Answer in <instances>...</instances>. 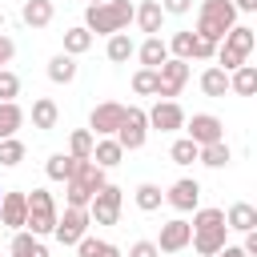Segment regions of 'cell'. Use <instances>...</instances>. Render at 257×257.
Listing matches in <instances>:
<instances>
[{
	"label": "cell",
	"instance_id": "6da1fadb",
	"mask_svg": "<svg viewBox=\"0 0 257 257\" xmlns=\"http://www.w3.org/2000/svg\"><path fill=\"white\" fill-rule=\"evenodd\" d=\"M193 249L201 253V257H217L229 241H225V233H229V225H225V209H197L193 213Z\"/></svg>",
	"mask_w": 257,
	"mask_h": 257
},
{
	"label": "cell",
	"instance_id": "7a4b0ae2",
	"mask_svg": "<svg viewBox=\"0 0 257 257\" xmlns=\"http://www.w3.org/2000/svg\"><path fill=\"white\" fill-rule=\"evenodd\" d=\"M137 16L133 0H108V4H88L84 8V28L92 36H116L128 28V20Z\"/></svg>",
	"mask_w": 257,
	"mask_h": 257
},
{
	"label": "cell",
	"instance_id": "3957f363",
	"mask_svg": "<svg viewBox=\"0 0 257 257\" xmlns=\"http://www.w3.org/2000/svg\"><path fill=\"white\" fill-rule=\"evenodd\" d=\"M233 24H237L233 0H205L201 12H197V36H205V40H213V44H221Z\"/></svg>",
	"mask_w": 257,
	"mask_h": 257
},
{
	"label": "cell",
	"instance_id": "277c9868",
	"mask_svg": "<svg viewBox=\"0 0 257 257\" xmlns=\"http://www.w3.org/2000/svg\"><path fill=\"white\" fill-rule=\"evenodd\" d=\"M257 48V32L253 28H245V24H233L229 28V36L221 40V48H217V68H225V72H237L245 60H249V52Z\"/></svg>",
	"mask_w": 257,
	"mask_h": 257
},
{
	"label": "cell",
	"instance_id": "5b68a950",
	"mask_svg": "<svg viewBox=\"0 0 257 257\" xmlns=\"http://www.w3.org/2000/svg\"><path fill=\"white\" fill-rule=\"evenodd\" d=\"M56 221H60V213H56V201H52V193L48 189H32L28 193V233L32 237H48V233H56Z\"/></svg>",
	"mask_w": 257,
	"mask_h": 257
},
{
	"label": "cell",
	"instance_id": "8992f818",
	"mask_svg": "<svg viewBox=\"0 0 257 257\" xmlns=\"http://www.w3.org/2000/svg\"><path fill=\"white\" fill-rule=\"evenodd\" d=\"M145 141H149V112L137 108V104H128L124 108V120L116 128V145L124 153H137V149H145Z\"/></svg>",
	"mask_w": 257,
	"mask_h": 257
},
{
	"label": "cell",
	"instance_id": "52a82bcc",
	"mask_svg": "<svg viewBox=\"0 0 257 257\" xmlns=\"http://www.w3.org/2000/svg\"><path fill=\"white\" fill-rule=\"evenodd\" d=\"M185 137H189L197 149L217 145V141H225V120L213 116V112H193V116L185 120Z\"/></svg>",
	"mask_w": 257,
	"mask_h": 257
},
{
	"label": "cell",
	"instance_id": "ba28073f",
	"mask_svg": "<svg viewBox=\"0 0 257 257\" xmlns=\"http://www.w3.org/2000/svg\"><path fill=\"white\" fill-rule=\"evenodd\" d=\"M88 225H92V217H88V209H72V205H64V213H60V221H56V241L60 245H80L84 237H88Z\"/></svg>",
	"mask_w": 257,
	"mask_h": 257
},
{
	"label": "cell",
	"instance_id": "9c48e42d",
	"mask_svg": "<svg viewBox=\"0 0 257 257\" xmlns=\"http://www.w3.org/2000/svg\"><path fill=\"white\" fill-rule=\"evenodd\" d=\"M157 76H161V84H157V96H161V100H173V96H181V88L189 84V60H177V56H169V60L157 68Z\"/></svg>",
	"mask_w": 257,
	"mask_h": 257
},
{
	"label": "cell",
	"instance_id": "30bf717a",
	"mask_svg": "<svg viewBox=\"0 0 257 257\" xmlns=\"http://www.w3.org/2000/svg\"><path fill=\"white\" fill-rule=\"evenodd\" d=\"M120 205H124L120 189H116V185H104V189L92 197V205H88L92 225H116V221H120Z\"/></svg>",
	"mask_w": 257,
	"mask_h": 257
},
{
	"label": "cell",
	"instance_id": "8fae6325",
	"mask_svg": "<svg viewBox=\"0 0 257 257\" xmlns=\"http://www.w3.org/2000/svg\"><path fill=\"white\" fill-rule=\"evenodd\" d=\"M120 120H124V104L104 100V104H96V108L88 112V133H92V137H116Z\"/></svg>",
	"mask_w": 257,
	"mask_h": 257
},
{
	"label": "cell",
	"instance_id": "7c38bea8",
	"mask_svg": "<svg viewBox=\"0 0 257 257\" xmlns=\"http://www.w3.org/2000/svg\"><path fill=\"white\" fill-rule=\"evenodd\" d=\"M0 225L4 229H24L28 225V193L20 189H4V201H0Z\"/></svg>",
	"mask_w": 257,
	"mask_h": 257
},
{
	"label": "cell",
	"instance_id": "4fadbf2b",
	"mask_svg": "<svg viewBox=\"0 0 257 257\" xmlns=\"http://www.w3.org/2000/svg\"><path fill=\"white\" fill-rule=\"evenodd\" d=\"M185 120L189 116L177 100H157L149 108V128H157V133H177V128H185Z\"/></svg>",
	"mask_w": 257,
	"mask_h": 257
},
{
	"label": "cell",
	"instance_id": "5bb4252c",
	"mask_svg": "<svg viewBox=\"0 0 257 257\" xmlns=\"http://www.w3.org/2000/svg\"><path fill=\"white\" fill-rule=\"evenodd\" d=\"M185 245H193V225L185 217H173L161 225V237H157V249L161 253H181Z\"/></svg>",
	"mask_w": 257,
	"mask_h": 257
},
{
	"label": "cell",
	"instance_id": "9a60e30c",
	"mask_svg": "<svg viewBox=\"0 0 257 257\" xmlns=\"http://www.w3.org/2000/svg\"><path fill=\"white\" fill-rule=\"evenodd\" d=\"M165 201H169L177 213H197V205H201V185H197L193 177H181V181L169 185Z\"/></svg>",
	"mask_w": 257,
	"mask_h": 257
},
{
	"label": "cell",
	"instance_id": "2e32d148",
	"mask_svg": "<svg viewBox=\"0 0 257 257\" xmlns=\"http://www.w3.org/2000/svg\"><path fill=\"white\" fill-rule=\"evenodd\" d=\"M133 20H137V28H141L145 36H161V24H165V8H161V0H141Z\"/></svg>",
	"mask_w": 257,
	"mask_h": 257
},
{
	"label": "cell",
	"instance_id": "e0dca14e",
	"mask_svg": "<svg viewBox=\"0 0 257 257\" xmlns=\"http://www.w3.org/2000/svg\"><path fill=\"white\" fill-rule=\"evenodd\" d=\"M28 116H32V128H40V133H52V128L60 124V108H56L52 96H36Z\"/></svg>",
	"mask_w": 257,
	"mask_h": 257
},
{
	"label": "cell",
	"instance_id": "ac0fdd59",
	"mask_svg": "<svg viewBox=\"0 0 257 257\" xmlns=\"http://www.w3.org/2000/svg\"><path fill=\"white\" fill-rule=\"evenodd\" d=\"M137 60H141V68H161L169 60V40L145 36V44H137Z\"/></svg>",
	"mask_w": 257,
	"mask_h": 257
},
{
	"label": "cell",
	"instance_id": "d6986e66",
	"mask_svg": "<svg viewBox=\"0 0 257 257\" xmlns=\"http://www.w3.org/2000/svg\"><path fill=\"white\" fill-rule=\"evenodd\" d=\"M52 16H56L52 0H24V8H20V20H24L28 28H48Z\"/></svg>",
	"mask_w": 257,
	"mask_h": 257
},
{
	"label": "cell",
	"instance_id": "ffe728a7",
	"mask_svg": "<svg viewBox=\"0 0 257 257\" xmlns=\"http://www.w3.org/2000/svg\"><path fill=\"white\" fill-rule=\"evenodd\" d=\"M120 157H124V149L116 145V137H96V149H92V165H100V169L108 173V169H116V165H120Z\"/></svg>",
	"mask_w": 257,
	"mask_h": 257
},
{
	"label": "cell",
	"instance_id": "44dd1931",
	"mask_svg": "<svg viewBox=\"0 0 257 257\" xmlns=\"http://www.w3.org/2000/svg\"><path fill=\"white\" fill-rule=\"evenodd\" d=\"M76 165H80V161H76L72 153H52V157L44 161V173H48V181H64V185H68V181L76 177Z\"/></svg>",
	"mask_w": 257,
	"mask_h": 257
},
{
	"label": "cell",
	"instance_id": "7402d4cb",
	"mask_svg": "<svg viewBox=\"0 0 257 257\" xmlns=\"http://www.w3.org/2000/svg\"><path fill=\"white\" fill-rule=\"evenodd\" d=\"M225 225H229V229H237V233H249V229H257V209H253L249 201H237V205H229Z\"/></svg>",
	"mask_w": 257,
	"mask_h": 257
},
{
	"label": "cell",
	"instance_id": "603a6c76",
	"mask_svg": "<svg viewBox=\"0 0 257 257\" xmlns=\"http://www.w3.org/2000/svg\"><path fill=\"white\" fill-rule=\"evenodd\" d=\"M48 80H52V84H72V80H76V56L56 52V56L48 60Z\"/></svg>",
	"mask_w": 257,
	"mask_h": 257
},
{
	"label": "cell",
	"instance_id": "cb8c5ba5",
	"mask_svg": "<svg viewBox=\"0 0 257 257\" xmlns=\"http://www.w3.org/2000/svg\"><path fill=\"white\" fill-rule=\"evenodd\" d=\"M229 92H237V96H257V64H241L237 72H229Z\"/></svg>",
	"mask_w": 257,
	"mask_h": 257
},
{
	"label": "cell",
	"instance_id": "d4e9b609",
	"mask_svg": "<svg viewBox=\"0 0 257 257\" xmlns=\"http://www.w3.org/2000/svg\"><path fill=\"white\" fill-rule=\"evenodd\" d=\"M24 120H28V112H24V108H20L16 100H8V104H0V141H8V137H16Z\"/></svg>",
	"mask_w": 257,
	"mask_h": 257
},
{
	"label": "cell",
	"instance_id": "484cf974",
	"mask_svg": "<svg viewBox=\"0 0 257 257\" xmlns=\"http://www.w3.org/2000/svg\"><path fill=\"white\" fill-rule=\"evenodd\" d=\"M8 253H12V257H48V249H44V241H40V237H32L28 229H20V233L12 237V245H8Z\"/></svg>",
	"mask_w": 257,
	"mask_h": 257
},
{
	"label": "cell",
	"instance_id": "4316f807",
	"mask_svg": "<svg viewBox=\"0 0 257 257\" xmlns=\"http://www.w3.org/2000/svg\"><path fill=\"white\" fill-rule=\"evenodd\" d=\"M72 181H80V185H84V189H88L92 197H96V193H100V189L108 185L104 169H100V165H92V161H80V165H76V177H72Z\"/></svg>",
	"mask_w": 257,
	"mask_h": 257
},
{
	"label": "cell",
	"instance_id": "83f0119b",
	"mask_svg": "<svg viewBox=\"0 0 257 257\" xmlns=\"http://www.w3.org/2000/svg\"><path fill=\"white\" fill-rule=\"evenodd\" d=\"M104 56H108L112 64H124L128 56H137V44H133V36H128V32H116V36H108V44H104Z\"/></svg>",
	"mask_w": 257,
	"mask_h": 257
},
{
	"label": "cell",
	"instance_id": "f1b7e54d",
	"mask_svg": "<svg viewBox=\"0 0 257 257\" xmlns=\"http://www.w3.org/2000/svg\"><path fill=\"white\" fill-rule=\"evenodd\" d=\"M133 201H137V209H141V213H157V209H161V201H165V193H161V185L141 181V185H137V193H133Z\"/></svg>",
	"mask_w": 257,
	"mask_h": 257
},
{
	"label": "cell",
	"instance_id": "f546056e",
	"mask_svg": "<svg viewBox=\"0 0 257 257\" xmlns=\"http://www.w3.org/2000/svg\"><path fill=\"white\" fill-rule=\"evenodd\" d=\"M88 48H92V32H88L84 24L64 28V52H68V56H84Z\"/></svg>",
	"mask_w": 257,
	"mask_h": 257
},
{
	"label": "cell",
	"instance_id": "4dcf8cb0",
	"mask_svg": "<svg viewBox=\"0 0 257 257\" xmlns=\"http://www.w3.org/2000/svg\"><path fill=\"white\" fill-rule=\"evenodd\" d=\"M201 92H205V96H225V92H229V72L217 68V64L205 68V72H201Z\"/></svg>",
	"mask_w": 257,
	"mask_h": 257
},
{
	"label": "cell",
	"instance_id": "1f68e13d",
	"mask_svg": "<svg viewBox=\"0 0 257 257\" xmlns=\"http://www.w3.org/2000/svg\"><path fill=\"white\" fill-rule=\"evenodd\" d=\"M92 149H96V137H92L88 128H72V137H68V153H72L76 161H92Z\"/></svg>",
	"mask_w": 257,
	"mask_h": 257
},
{
	"label": "cell",
	"instance_id": "d6a6232c",
	"mask_svg": "<svg viewBox=\"0 0 257 257\" xmlns=\"http://www.w3.org/2000/svg\"><path fill=\"white\" fill-rule=\"evenodd\" d=\"M197 161H201V165H205V169H225V165H229V161H233V149H229V145H225V141H217V145H205V149H201V157H197Z\"/></svg>",
	"mask_w": 257,
	"mask_h": 257
},
{
	"label": "cell",
	"instance_id": "836d02e7",
	"mask_svg": "<svg viewBox=\"0 0 257 257\" xmlns=\"http://www.w3.org/2000/svg\"><path fill=\"white\" fill-rule=\"evenodd\" d=\"M197 157H201V149H197L189 137H177V141L169 145V161H173V165H193Z\"/></svg>",
	"mask_w": 257,
	"mask_h": 257
},
{
	"label": "cell",
	"instance_id": "e575fe53",
	"mask_svg": "<svg viewBox=\"0 0 257 257\" xmlns=\"http://www.w3.org/2000/svg\"><path fill=\"white\" fill-rule=\"evenodd\" d=\"M76 253H80V257H120V249H116L112 241H100V237H84V241L76 245Z\"/></svg>",
	"mask_w": 257,
	"mask_h": 257
},
{
	"label": "cell",
	"instance_id": "d590c367",
	"mask_svg": "<svg viewBox=\"0 0 257 257\" xmlns=\"http://www.w3.org/2000/svg\"><path fill=\"white\" fill-rule=\"evenodd\" d=\"M157 84H161L157 68H137L133 72V92L137 96H157Z\"/></svg>",
	"mask_w": 257,
	"mask_h": 257
},
{
	"label": "cell",
	"instance_id": "8d00e7d4",
	"mask_svg": "<svg viewBox=\"0 0 257 257\" xmlns=\"http://www.w3.org/2000/svg\"><path fill=\"white\" fill-rule=\"evenodd\" d=\"M193 44H197V32H173V40H169V56H177V60H193Z\"/></svg>",
	"mask_w": 257,
	"mask_h": 257
},
{
	"label": "cell",
	"instance_id": "74e56055",
	"mask_svg": "<svg viewBox=\"0 0 257 257\" xmlns=\"http://www.w3.org/2000/svg\"><path fill=\"white\" fill-rule=\"evenodd\" d=\"M20 161H24V141H16V137L0 141V165L4 169H16Z\"/></svg>",
	"mask_w": 257,
	"mask_h": 257
},
{
	"label": "cell",
	"instance_id": "f35d334b",
	"mask_svg": "<svg viewBox=\"0 0 257 257\" xmlns=\"http://www.w3.org/2000/svg\"><path fill=\"white\" fill-rule=\"evenodd\" d=\"M64 205H72V209H88V205H92V193H88L80 181H68V185H64Z\"/></svg>",
	"mask_w": 257,
	"mask_h": 257
},
{
	"label": "cell",
	"instance_id": "ab89813d",
	"mask_svg": "<svg viewBox=\"0 0 257 257\" xmlns=\"http://www.w3.org/2000/svg\"><path fill=\"white\" fill-rule=\"evenodd\" d=\"M20 96V76L12 72V68H4L0 72V104H8V100H16Z\"/></svg>",
	"mask_w": 257,
	"mask_h": 257
},
{
	"label": "cell",
	"instance_id": "60d3db41",
	"mask_svg": "<svg viewBox=\"0 0 257 257\" xmlns=\"http://www.w3.org/2000/svg\"><path fill=\"white\" fill-rule=\"evenodd\" d=\"M217 48H221V44H213V40L197 36V44H193V60H213V56H217Z\"/></svg>",
	"mask_w": 257,
	"mask_h": 257
},
{
	"label": "cell",
	"instance_id": "b9f144b4",
	"mask_svg": "<svg viewBox=\"0 0 257 257\" xmlns=\"http://www.w3.org/2000/svg\"><path fill=\"white\" fill-rule=\"evenodd\" d=\"M128 257H161V249H157V241H133Z\"/></svg>",
	"mask_w": 257,
	"mask_h": 257
},
{
	"label": "cell",
	"instance_id": "7bdbcfd3",
	"mask_svg": "<svg viewBox=\"0 0 257 257\" xmlns=\"http://www.w3.org/2000/svg\"><path fill=\"white\" fill-rule=\"evenodd\" d=\"M12 56H16V40H12V36H4V32H0V72H4V68H8V64H12Z\"/></svg>",
	"mask_w": 257,
	"mask_h": 257
},
{
	"label": "cell",
	"instance_id": "ee69618b",
	"mask_svg": "<svg viewBox=\"0 0 257 257\" xmlns=\"http://www.w3.org/2000/svg\"><path fill=\"white\" fill-rule=\"evenodd\" d=\"M161 8H165V16H185L193 8V0H161Z\"/></svg>",
	"mask_w": 257,
	"mask_h": 257
},
{
	"label": "cell",
	"instance_id": "f6af8a7d",
	"mask_svg": "<svg viewBox=\"0 0 257 257\" xmlns=\"http://www.w3.org/2000/svg\"><path fill=\"white\" fill-rule=\"evenodd\" d=\"M241 249H245L249 257H257V229H249V233H245V245H241Z\"/></svg>",
	"mask_w": 257,
	"mask_h": 257
},
{
	"label": "cell",
	"instance_id": "bcb514c9",
	"mask_svg": "<svg viewBox=\"0 0 257 257\" xmlns=\"http://www.w3.org/2000/svg\"><path fill=\"white\" fill-rule=\"evenodd\" d=\"M217 257H249V253H245V249H241V245H225V249H221V253H217Z\"/></svg>",
	"mask_w": 257,
	"mask_h": 257
},
{
	"label": "cell",
	"instance_id": "7dc6e473",
	"mask_svg": "<svg viewBox=\"0 0 257 257\" xmlns=\"http://www.w3.org/2000/svg\"><path fill=\"white\" fill-rule=\"evenodd\" d=\"M237 12H257V0H233Z\"/></svg>",
	"mask_w": 257,
	"mask_h": 257
},
{
	"label": "cell",
	"instance_id": "c3c4849f",
	"mask_svg": "<svg viewBox=\"0 0 257 257\" xmlns=\"http://www.w3.org/2000/svg\"><path fill=\"white\" fill-rule=\"evenodd\" d=\"M0 32H4V8H0Z\"/></svg>",
	"mask_w": 257,
	"mask_h": 257
},
{
	"label": "cell",
	"instance_id": "681fc988",
	"mask_svg": "<svg viewBox=\"0 0 257 257\" xmlns=\"http://www.w3.org/2000/svg\"><path fill=\"white\" fill-rule=\"evenodd\" d=\"M88 4H108V0H88Z\"/></svg>",
	"mask_w": 257,
	"mask_h": 257
},
{
	"label": "cell",
	"instance_id": "f907efd6",
	"mask_svg": "<svg viewBox=\"0 0 257 257\" xmlns=\"http://www.w3.org/2000/svg\"><path fill=\"white\" fill-rule=\"evenodd\" d=\"M0 201H4V189H0Z\"/></svg>",
	"mask_w": 257,
	"mask_h": 257
}]
</instances>
